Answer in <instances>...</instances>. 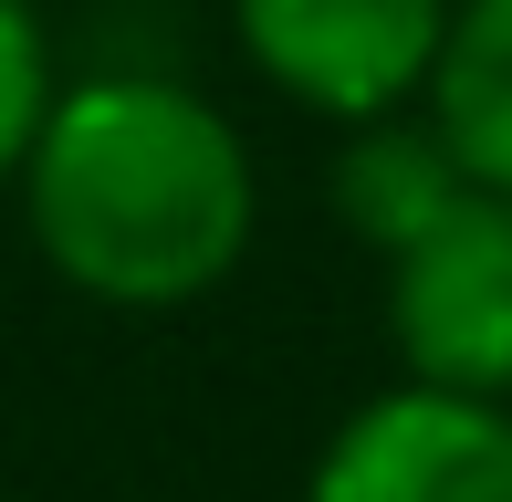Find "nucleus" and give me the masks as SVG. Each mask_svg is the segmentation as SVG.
<instances>
[{
  "mask_svg": "<svg viewBox=\"0 0 512 502\" xmlns=\"http://www.w3.org/2000/svg\"><path fill=\"white\" fill-rule=\"evenodd\" d=\"M42 105H53V53H42V21L21 0H0V189L21 178L42 136Z\"/></svg>",
  "mask_w": 512,
  "mask_h": 502,
  "instance_id": "obj_7",
  "label": "nucleus"
},
{
  "mask_svg": "<svg viewBox=\"0 0 512 502\" xmlns=\"http://www.w3.org/2000/svg\"><path fill=\"white\" fill-rule=\"evenodd\" d=\"M304 502H512V408L398 377L324 440Z\"/></svg>",
  "mask_w": 512,
  "mask_h": 502,
  "instance_id": "obj_4",
  "label": "nucleus"
},
{
  "mask_svg": "<svg viewBox=\"0 0 512 502\" xmlns=\"http://www.w3.org/2000/svg\"><path fill=\"white\" fill-rule=\"evenodd\" d=\"M241 53L314 116H398L408 95H429L450 0H230Z\"/></svg>",
  "mask_w": 512,
  "mask_h": 502,
  "instance_id": "obj_3",
  "label": "nucleus"
},
{
  "mask_svg": "<svg viewBox=\"0 0 512 502\" xmlns=\"http://www.w3.org/2000/svg\"><path fill=\"white\" fill-rule=\"evenodd\" d=\"M11 189L32 210L42 262L126 314L199 304L209 283H230V262L251 251V210H262L241 126L157 74L53 84Z\"/></svg>",
  "mask_w": 512,
  "mask_h": 502,
  "instance_id": "obj_1",
  "label": "nucleus"
},
{
  "mask_svg": "<svg viewBox=\"0 0 512 502\" xmlns=\"http://www.w3.org/2000/svg\"><path fill=\"white\" fill-rule=\"evenodd\" d=\"M460 189H471V178H460L450 136L408 126V116H366L356 136H345V157H335V210H345V231H356L366 251L418 241Z\"/></svg>",
  "mask_w": 512,
  "mask_h": 502,
  "instance_id": "obj_6",
  "label": "nucleus"
},
{
  "mask_svg": "<svg viewBox=\"0 0 512 502\" xmlns=\"http://www.w3.org/2000/svg\"><path fill=\"white\" fill-rule=\"evenodd\" d=\"M387 335L418 387L512 398V199L460 189L418 241L387 251Z\"/></svg>",
  "mask_w": 512,
  "mask_h": 502,
  "instance_id": "obj_2",
  "label": "nucleus"
},
{
  "mask_svg": "<svg viewBox=\"0 0 512 502\" xmlns=\"http://www.w3.org/2000/svg\"><path fill=\"white\" fill-rule=\"evenodd\" d=\"M429 126L450 136L460 178L512 199V0H450L429 63Z\"/></svg>",
  "mask_w": 512,
  "mask_h": 502,
  "instance_id": "obj_5",
  "label": "nucleus"
}]
</instances>
